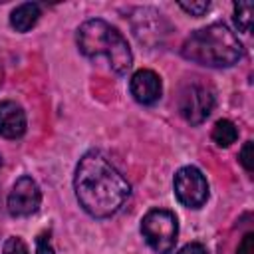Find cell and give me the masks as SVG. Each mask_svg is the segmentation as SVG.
Segmentation results:
<instances>
[{
    "label": "cell",
    "instance_id": "18",
    "mask_svg": "<svg viewBox=\"0 0 254 254\" xmlns=\"http://www.w3.org/2000/svg\"><path fill=\"white\" fill-rule=\"evenodd\" d=\"M177 254H206V248L200 242H190V244H185Z\"/></svg>",
    "mask_w": 254,
    "mask_h": 254
},
{
    "label": "cell",
    "instance_id": "2",
    "mask_svg": "<svg viewBox=\"0 0 254 254\" xmlns=\"http://www.w3.org/2000/svg\"><path fill=\"white\" fill-rule=\"evenodd\" d=\"M185 60L206 67H230L244 58V46L238 36L222 22L194 30L181 48Z\"/></svg>",
    "mask_w": 254,
    "mask_h": 254
},
{
    "label": "cell",
    "instance_id": "9",
    "mask_svg": "<svg viewBox=\"0 0 254 254\" xmlns=\"http://www.w3.org/2000/svg\"><path fill=\"white\" fill-rule=\"evenodd\" d=\"M26 133V113L16 101H0V137L20 139Z\"/></svg>",
    "mask_w": 254,
    "mask_h": 254
},
{
    "label": "cell",
    "instance_id": "16",
    "mask_svg": "<svg viewBox=\"0 0 254 254\" xmlns=\"http://www.w3.org/2000/svg\"><path fill=\"white\" fill-rule=\"evenodd\" d=\"M36 254H54V246L50 242V232H42L36 238Z\"/></svg>",
    "mask_w": 254,
    "mask_h": 254
},
{
    "label": "cell",
    "instance_id": "6",
    "mask_svg": "<svg viewBox=\"0 0 254 254\" xmlns=\"http://www.w3.org/2000/svg\"><path fill=\"white\" fill-rule=\"evenodd\" d=\"M173 189L179 202L189 208H200L208 198V183L202 171L196 167L179 169L173 181Z\"/></svg>",
    "mask_w": 254,
    "mask_h": 254
},
{
    "label": "cell",
    "instance_id": "14",
    "mask_svg": "<svg viewBox=\"0 0 254 254\" xmlns=\"http://www.w3.org/2000/svg\"><path fill=\"white\" fill-rule=\"evenodd\" d=\"M238 161H240V165L244 167L246 173H252L254 171V143L252 141H246L244 143V147L240 149Z\"/></svg>",
    "mask_w": 254,
    "mask_h": 254
},
{
    "label": "cell",
    "instance_id": "17",
    "mask_svg": "<svg viewBox=\"0 0 254 254\" xmlns=\"http://www.w3.org/2000/svg\"><path fill=\"white\" fill-rule=\"evenodd\" d=\"M236 254H254V232H246L242 236Z\"/></svg>",
    "mask_w": 254,
    "mask_h": 254
},
{
    "label": "cell",
    "instance_id": "3",
    "mask_svg": "<svg viewBox=\"0 0 254 254\" xmlns=\"http://www.w3.org/2000/svg\"><path fill=\"white\" fill-rule=\"evenodd\" d=\"M77 48L85 58H105L115 73H125L133 65V54L125 36L101 18L85 20L77 28Z\"/></svg>",
    "mask_w": 254,
    "mask_h": 254
},
{
    "label": "cell",
    "instance_id": "13",
    "mask_svg": "<svg viewBox=\"0 0 254 254\" xmlns=\"http://www.w3.org/2000/svg\"><path fill=\"white\" fill-rule=\"evenodd\" d=\"M179 8L185 10L187 14L194 16V18H198V16H204V14L208 12L210 2H208V0H194V2H185V0H181V2H179Z\"/></svg>",
    "mask_w": 254,
    "mask_h": 254
},
{
    "label": "cell",
    "instance_id": "5",
    "mask_svg": "<svg viewBox=\"0 0 254 254\" xmlns=\"http://www.w3.org/2000/svg\"><path fill=\"white\" fill-rule=\"evenodd\" d=\"M214 107V93L208 85L192 79L181 87L179 113L190 125H200Z\"/></svg>",
    "mask_w": 254,
    "mask_h": 254
},
{
    "label": "cell",
    "instance_id": "4",
    "mask_svg": "<svg viewBox=\"0 0 254 254\" xmlns=\"http://www.w3.org/2000/svg\"><path fill=\"white\" fill-rule=\"evenodd\" d=\"M141 234L157 254H169L175 248L179 234V222L175 212L165 208L149 210L141 220Z\"/></svg>",
    "mask_w": 254,
    "mask_h": 254
},
{
    "label": "cell",
    "instance_id": "15",
    "mask_svg": "<svg viewBox=\"0 0 254 254\" xmlns=\"http://www.w3.org/2000/svg\"><path fill=\"white\" fill-rule=\"evenodd\" d=\"M2 254H28V246L20 236H10L2 246Z\"/></svg>",
    "mask_w": 254,
    "mask_h": 254
},
{
    "label": "cell",
    "instance_id": "12",
    "mask_svg": "<svg viewBox=\"0 0 254 254\" xmlns=\"http://www.w3.org/2000/svg\"><path fill=\"white\" fill-rule=\"evenodd\" d=\"M234 24L238 32H250L252 28V2H236L234 6Z\"/></svg>",
    "mask_w": 254,
    "mask_h": 254
},
{
    "label": "cell",
    "instance_id": "11",
    "mask_svg": "<svg viewBox=\"0 0 254 254\" xmlns=\"http://www.w3.org/2000/svg\"><path fill=\"white\" fill-rule=\"evenodd\" d=\"M238 139V129L230 119H218L212 127V141L218 147H230Z\"/></svg>",
    "mask_w": 254,
    "mask_h": 254
},
{
    "label": "cell",
    "instance_id": "10",
    "mask_svg": "<svg viewBox=\"0 0 254 254\" xmlns=\"http://www.w3.org/2000/svg\"><path fill=\"white\" fill-rule=\"evenodd\" d=\"M42 16V10H40V4L36 2H24L20 6H16L10 14V26L16 30V32H28L32 30L38 20Z\"/></svg>",
    "mask_w": 254,
    "mask_h": 254
},
{
    "label": "cell",
    "instance_id": "1",
    "mask_svg": "<svg viewBox=\"0 0 254 254\" xmlns=\"http://www.w3.org/2000/svg\"><path fill=\"white\" fill-rule=\"evenodd\" d=\"M73 189L79 206L93 218L113 216L131 194L127 179L99 151H87L79 159Z\"/></svg>",
    "mask_w": 254,
    "mask_h": 254
},
{
    "label": "cell",
    "instance_id": "8",
    "mask_svg": "<svg viewBox=\"0 0 254 254\" xmlns=\"http://www.w3.org/2000/svg\"><path fill=\"white\" fill-rule=\"evenodd\" d=\"M129 91L133 99L141 105H153L161 99L163 93V81L153 69H139L131 75Z\"/></svg>",
    "mask_w": 254,
    "mask_h": 254
},
{
    "label": "cell",
    "instance_id": "7",
    "mask_svg": "<svg viewBox=\"0 0 254 254\" xmlns=\"http://www.w3.org/2000/svg\"><path fill=\"white\" fill-rule=\"evenodd\" d=\"M40 202H42V190H40L38 183L28 175L16 179V183L12 185V190L8 194V200H6L8 212L16 218L34 214L40 208Z\"/></svg>",
    "mask_w": 254,
    "mask_h": 254
}]
</instances>
